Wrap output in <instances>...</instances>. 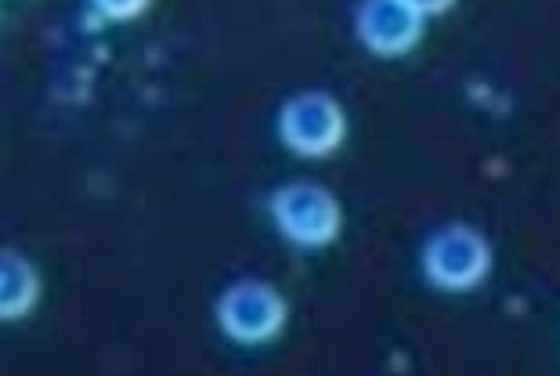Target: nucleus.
<instances>
[{
  "mask_svg": "<svg viewBox=\"0 0 560 376\" xmlns=\"http://www.w3.org/2000/svg\"><path fill=\"white\" fill-rule=\"evenodd\" d=\"M218 326L232 344L243 348H260L271 344L290 319V304L271 282L260 279H240L218 297Z\"/></svg>",
  "mask_w": 560,
  "mask_h": 376,
  "instance_id": "2",
  "label": "nucleus"
},
{
  "mask_svg": "<svg viewBox=\"0 0 560 376\" xmlns=\"http://www.w3.org/2000/svg\"><path fill=\"white\" fill-rule=\"evenodd\" d=\"M354 30H359V40L369 55L401 58L416 51V44L423 40L427 15H420L405 0H362Z\"/></svg>",
  "mask_w": 560,
  "mask_h": 376,
  "instance_id": "5",
  "label": "nucleus"
},
{
  "mask_svg": "<svg viewBox=\"0 0 560 376\" xmlns=\"http://www.w3.org/2000/svg\"><path fill=\"white\" fill-rule=\"evenodd\" d=\"M409 8H416L420 15H445V11L456 4V0H405Z\"/></svg>",
  "mask_w": 560,
  "mask_h": 376,
  "instance_id": "8",
  "label": "nucleus"
},
{
  "mask_svg": "<svg viewBox=\"0 0 560 376\" xmlns=\"http://www.w3.org/2000/svg\"><path fill=\"white\" fill-rule=\"evenodd\" d=\"M348 138V113L329 91H301L279 109V141L304 160L337 152Z\"/></svg>",
  "mask_w": 560,
  "mask_h": 376,
  "instance_id": "4",
  "label": "nucleus"
},
{
  "mask_svg": "<svg viewBox=\"0 0 560 376\" xmlns=\"http://www.w3.org/2000/svg\"><path fill=\"white\" fill-rule=\"evenodd\" d=\"M423 275L434 290H478L492 272V246L470 225H445L423 243Z\"/></svg>",
  "mask_w": 560,
  "mask_h": 376,
  "instance_id": "3",
  "label": "nucleus"
},
{
  "mask_svg": "<svg viewBox=\"0 0 560 376\" xmlns=\"http://www.w3.org/2000/svg\"><path fill=\"white\" fill-rule=\"evenodd\" d=\"M40 301V272L37 265L26 261L19 250L0 254V319L15 322L37 308Z\"/></svg>",
  "mask_w": 560,
  "mask_h": 376,
  "instance_id": "6",
  "label": "nucleus"
},
{
  "mask_svg": "<svg viewBox=\"0 0 560 376\" xmlns=\"http://www.w3.org/2000/svg\"><path fill=\"white\" fill-rule=\"evenodd\" d=\"M268 214L282 239L301 246V250H322V246L337 243L343 228L340 199L315 181H293L276 188L268 199Z\"/></svg>",
  "mask_w": 560,
  "mask_h": 376,
  "instance_id": "1",
  "label": "nucleus"
},
{
  "mask_svg": "<svg viewBox=\"0 0 560 376\" xmlns=\"http://www.w3.org/2000/svg\"><path fill=\"white\" fill-rule=\"evenodd\" d=\"M91 4L109 22H135L138 15H145L152 0H91Z\"/></svg>",
  "mask_w": 560,
  "mask_h": 376,
  "instance_id": "7",
  "label": "nucleus"
}]
</instances>
